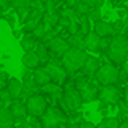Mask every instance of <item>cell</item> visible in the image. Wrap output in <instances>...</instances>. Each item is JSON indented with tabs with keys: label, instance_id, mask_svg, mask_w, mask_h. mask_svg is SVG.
Segmentation results:
<instances>
[{
	"label": "cell",
	"instance_id": "1",
	"mask_svg": "<svg viewBox=\"0 0 128 128\" xmlns=\"http://www.w3.org/2000/svg\"><path fill=\"white\" fill-rule=\"evenodd\" d=\"M107 57L112 63L115 65H123L126 58V52H128V38L126 36H114L109 42V47H107Z\"/></svg>",
	"mask_w": 128,
	"mask_h": 128
},
{
	"label": "cell",
	"instance_id": "2",
	"mask_svg": "<svg viewBox=\"0 0 128 128\" xmlns=\"http://www.w3.org/2000/svg\"><path fill=\"white\" fill-rule=\"evenodd\" d=\"M60 58H62V66L66 70V73H75L83 68V65H84V62L88 58V54H86V50L70 47Z\"/></svg>",
	"mask_w": 128,
	"mask_h": 128
},
{
	"label": "cell",
	"instance_id": "3",
	"mask_svg": "<svg viewBox=\"0 0 128 128\" xmlns=\"http://www.w3.org/2000/svg\"><path fill=\"white\" fill-rule=\"evenodd\" d=\"M66 120H68V115L63 110H60L58 107H47L41 117L42 128H58Z\"/></svg>",
	"mask_w": 128,
	"mask_h": 128
},
{
	"label": "cell",
	"instance_id": "4",
	"mask_svg": "<svg viewBox=\"0 0 128 128\" xmlns=\"http://www.w3.org/2000/svg\"><path fill=\"white\" fill-rule=\"evenodd\" d=\"M94 78L100 83L102 86L106 84H117L120 80V70L117 68L115 63H106V65H100L99 70L96 72Z\"/></svg>",
	"mask_w": 128,
	"mask_h": 128
},
{
	"label": "cell",
	"instance_id": "5",
	"mask_svg": "<svg viewBox=\"0 0 128 128\" xmlns=\"http://www.w3.org/2000/svg\"><path fill=\"white\" fill-rule=\"evenodd\" d=\"M60 102H62V107L65 109L63 112H66V110H76L83 104V99L80 96L78 89L75 88V84L65 86V89H63V99Z\"/></svg>",
	"mask_w": 128,
	"mask_h": 128
},
{
	"label": "cell",
	"instance_id": "6",
	"mask_svg": "<svg viewBox=\"0 0 128 128\" xmlns=\"http://www.w3.org/2000/svg\"><path fill=\"white\" fill-rule=\"evenodd\" d=\"M24 104H26V109H28V115H31L32 118L42 117V114L49 107L46 96H42V94H32L31 97H28V100Z\"/></svg>",
	"mask_w": 128,
	"mask_h": 128
},
{
	"label": "cell",
	"instance_id": "7",
	"mask_svg": "<svg viewBox=\"0 0 128 128\" xmlns=\"http://www.w3.org/2000/svg\"><path fill=\"white\" fill-rule=\"evenodd\" d=\"M75 88L78 89L80 96H81L83 102H91V100L97 99L99 89L89 81V78H78L75 81Z\"/></svg>",
	"mask_w": 128,
	"mask_h": 128
},
{
	"label": "cell",
	"instance_id": "8",
	"mask_svg": "<svg viewBox=\"0 0 128 128\" xmlns=\"http://www.w3.org/2000/svg\"><path fill=\"white\" fill-rule=\"evenodd\" d=\"M97 99L102 104H107V106H114L120 100V89L115 84H106L99 89V94H97Z\"/></svg>",
	"mask_w": 128,
	"mask_h": 128
},
{
	"label": "cell",
	"instance_id": "9",
	"mask_svg": "<svg viewBox=\"0 0 128 128\" xmlns=\"http://www.w3.org/2000/svg\"><path fill=\"white\" fill-rule=\"evenodd\" d=\"M44 66H46L47 73H49V76H50V81L57 83V84H60V86L66 83V80H68V73H66V70L62 66V63L49 62V63H46Z\"/></svg>",
	"mask_w": 128,
	"mask_h": 128
},
{
	"label": "cell",
	"instance_id": "10",
	"mask_svg": "<svg viewBox=\"0 0 128 128\" xmlns=\"http://www.w3.org/2000/svg\"><path fill=\"white\" fill-rule=\"evenodd\" d=\"M47 49H49V54H52L55 57H62L70 49V44L63 38H52L47 44Z\"/></svg>",
	"mask_w": 128,
	"mask_h": 128
},
{
	"label": "cell",
	"instance_id": "11",
	"mask_svg": "<svg viewBox=\"0 0 128 128\" xmlns=\"http://www.w3.org/2000/svg\"><path fill=\"white\" fill-rule=\"evenodd\" d=\"M42 15H44V10H34V8H31L29 16L24 20V23H23V31H24V32H32V29H34L36 26L42 21Z\"/></svg>",
	"mask_w": 128,
	"mask_h": 128
},
{
	"label": "cell",
	"instance_id": "12",
	"mask_svg": "<svg viewBox=\"0 0 128 128\" xmlns=\"http://www.w3.org/2000/svg\"><path fill=\"white\" fill-rule=\"evenodd\" d=\"M100 66V60L97 58V57H92V55H88L84 65H83V75L86 76V78H92L94 75H96V72L99 70Z\"/></svg>",
	"mask_w": 128,
	"mask_h": 128
},
{
	"label": "cell",
	"instance_id": "13",
	"mask_svg": "<svg viewBox=\"0 0 128 128\" xmlns=\"http://www.w3.org/2000/svg\"><path fill=\"white\" fill-rule=\"evenodd\" d=\"M10 110H12V115L15 118V122H23V120L28 117V109H26L24 102H20L18 99H15L10 106Z\"/></svg>",
	"mask_w": 128,
	"mask_h": 128
},
{
	"label": "cell",
	"instance_id": "14",
	"mask_svg": "<svg viewBox=\"0 0 128 128\" xmlns=\"http://www.w3.org/2000/svg\"><path fill=\"white\" fill-rule=\"evenodd\" d=\"M5 88H6V91H8L10 97H12V100L20 99V96L23 94V83L16 78H8Z\"/></svg>",
	"mask_w": 128,
	"mask_h": 128
},
{
	"label": "cell",
	"instance_id": "15",
	"mask_svg": "<svg viewBox=\"0 0 128 128\" xmlns=\"http://www.w3.org/2000/svg\"><path fill=\"white\" fill-rule=\"evenodd\" d=\"M94 32H97L100 38H110V36L115 34V28L110 23L99 20V21L94 23Z\"/></svg>",
	"mask_w": 128,
	"mask_h": 128
},
{
	"label": "cell",
	"instance_id": "16",
	"mask_svg": "<svg viewBox=\"0 0 128 128\" xmlns=\"http://www.w3.org/2000/svg\"><path fill=\"white\" fill-rule=\"evenodd\" d=\"M84 46H86V50H89V52H99L100 36L94 31H89L88 34H84Z\"/></svg>",
	"mask_w": 128,
	"mask_h": 128
},
{
	"label": "cell",
	"instance_id": "17",
	"mask_svg": "<svg viewBox=\"0 0 128 128\" xmlns=\"http://www.w3.org/2000/svg\"><path fill=\"white\" fill-rule=\"evenodd\" d=\"M32 80H34V83L39 88L44 86V84H47V83H50V76H49V73H47L46 66H38V68H34Z\"/></svg>",
	"mask_w": 128,
	"mask_h": 128
},
{
	"label": "cell",
	"instance_id": "18",
	"mask_svg": "<svg viewBox=\"0 0 128 128\" xmlns=\"http://www.w3.org/2000/svg\"><path fill=\"white\" fill-rule=\"evenodd\" d=\"M13 125H15V118L10 107H0V128H13Z\"/></svg>",
	"mask_w": 128,
	"mask_h": 128
},
{
	"label": "cell",
	"instance_id": "19",
	"mask_svg": "<svg viewBox=\"0 0 128 128\" xmlns=\"http://www.w3.org/2000/svg\"><path fill=\"white\" fill-rule=\"evenodd\" d=\"M21 62H23V65H24L28 70H34V68H38V66H39L41 58L38 57V54H36L34 50H31V52H24Z\"/></svg>",
	"mask_w": 128,
	"mask_h": 128
},
{
	"label": "cell",
	"instance_id": "20",
	"mask_svg": "<svg viewBox=\"0 0 128 128\" xmlns=\"http://www.w3.org/2000/svg\"><path fill=\"white\" fill-rule=\"evenodd\" d=\"M20 46H21V49L24 50V52H31V50H34L36 46H38V39L32 34H28V32H26L21 38V41H20Z\"/></svg>",
	"mask_w": 128,
	"mask_h": 128
},
{
	"label": "cell",
	"instance_id": "21",
	"mask_svg": "<svg viewBox=\"0 0 128 128\" xmlns=\"http://www.w3.org/2000/svg\"><path fill=\"white\" fill-rule=\"evenodd\" d=\"M41 92L42 94H47V96H60V94L63 92V89H62V86H60V84L50 81V83H47V84L41 86Z\"/></svg>",
	"mask_w": 128,
	"mask_h": 128
},
{
	"label": "cell",
	"instance_id": "22",
	"mask_svg": "<svg viewBox=\"0 0 128 128\" xmlns=\"http://www.w3.org/2000/svg\"><path fill=\"white\" fill-rule=\"evenodd\" d=\"M68 44L70 47H75V49H81V50H86V46H84V34L81 32H75L68 38Z\"/></svg>",
	"mask_w": 128,
	"mask_h": 128
},
{
	"label": "cell",
	"instance_id": "23",
	"mask_svg": "<svg viewBox=\"0 0 128 128\" xmlns=\"http://www.w3.org/2000/svg\"><path fill=\"white\" fill-rule=\"evenodd\" d=\"M42 21L46 23V24H49V26H57L58 24V21H60V15L58 13H47V12H44V15H42Z\"/></svg>",
	"mask_w": 128,
	"mask_h": 128
},
{
	"label": "cell",
	"instance_id": "24",
	"mask_svg": "<svg viewBox=\"0 0 128 128\" xmlns=\"http://www.w3.org/2000/svg\"><path fill=\"white\" fill-rule=\"evenodd\" d=\"M73 5H75V12L78 13L80 16H81V15H88V12H89V8H91L84 0H75Z\"/></svg>",
	"mask_w": 128,
	"mask_h": 128
},
{
	"label": "cell",
	"instance_id": "25",
	"mask_svg": "<svg viewBox=\"0 0 128 128\" xmlns=\"http://www.w3.org/2000/svg\"><path fill=\"white\" fill-rule=\"evenodd\" d=\"M34 50L38 54V57L41 58V62H47V58H49V49H47L46 44H38Z\"/></svg>",
	"mask_w": 128,
	"mask_h": 128
},
{
	"label": "cell",
	"instance_id": "26",
	"mask_svg": "<svg viewBox=\"0 0 128 128\" xmlns=\"http://www.w3.org/2000/svg\"><path fill=\"white\" fill-rule=\"evenodd\" d=\"M47 32H49V31L46 29V24H44V23L41 21V23H39V24L36 26L34 29H32V32H31V34L34 36L36 39H44V36H46Z\"/></svg>",
	"mask_w": 128,
	"mask_h": 128
},
{
	"label": "cell",
	"instance_id": "27",
	"mask_svg": "<svg viewBox=\"0 0 128 128\" xmlns=\"http://www.w3.org/2000/svg\"><path fill=\"white\" fill-rule=\"evenodd\" d=\"M12 8H21V6H31V0H10Z\"/></svg>",
	"mask_w": 128,
	"mask_h": 128
},
{
	"label": "cell",
	"instance_id": "28",
	"mask_svg": "<svg viewBox=\"0 0 128 128\" xmlns=\"http://www.w3.org/2000/svg\"><path fill=\"white\" fill-rule=\"evenodd\" d=\"M102 123H104V125H107L109 128H118L120 120H118V118H115V117H107V118H104V120H102Z\"/></svg>",
	"mask_w": 128,
	"mask_h": 128
},
{
	"label": "cell",
	"instance_id": "29",
	"mask_svg": "<svg viewBox=\"0 0 128 128\" xmlns=\"http://www.w3.org/2000/svg\"><path fill=\"white\" fill-rule=\"evenodd\" d=\"M88 16H89V20H92L94 23H96V21H99V20H100L99 8H89V12H88Z\"/></svg>",
	"mask_w": 128,
	"mask_h": 128
},
{
	"label": "cell",
	"instance_id": "30",
	"mask_svg": "<svg viewBox=\"0 0 128 128\" xmlns=\"http://www.w3.org/2000/svg\"><path fill=\"white\" fill-rule=\"evenodd\" d=\"M21 128H42V123H39V122H24L21 125Z\"/></svg>",
	"mask_w": 128,
	"mask_h": 128
},
{
	"label": "cell",
	"instance_id": "31",
	"mask_svg": "<svg viewBox=\"0 0 128 128\" xmlns=\"http://www.w3.org/2000/svg\"><path fill=\"white\" fill-rule=\"evenodd\" d=\"M3 20H6V21H8V24L12 26L13 29H15V26H16L15 23H16V21H15V15H13V13H8V15H3Z\"/></svg>",
	"mask_w": 128,
	"mask_h": 128
},
{
	"label": "cell",
	"instance_id": "32",
	"mask_svg": "<svg viewBox=\"0 0 128 128\" xmlns=\"http://www.w3.org/2000/svg\"><path fill=\"white\" fill-rule=\"evenodd\" d=\"M84 2L91 6V8H99V6L104 3V0H84Z\"/></svg>",
	"mask_w": 128,
	"mask_h": 128
},
{
	"label": "cell",
	"instance_id": "33",
	"mask_svg": "<svg viewBox=\"0 0 128 128\" xmlns=\"http://www.w3.org/2000/svg\"><path fill=\"white\" fill-rule=\"evenodd\" d=\"M0 8H2L3 12H6L8 8H12V5H10V0H0Z\"/></svg>",
	"mask_w": 128,
	"mask_h": 128
},
{
	"label": "cell",
	"instance_id": "34",
	"mask_svg": "<svg viewBox=\"0 0 128 128\" xmlns=\"http://www.w3.org/2000/svg\"><path fill=\"white\" fill-rule=\"evenodd\" d=\"M78 128H96V125L91 122H81V123H78Z\"/></svg>",
	"mask_w": 128,
	"mask_h": 128
},
{
	"label": "cell",
	"instance_id": "35",
	"mask_svg": "<svg viewBox=\"0 0 128 128\" xmlns=\"http://www.w3.org/2000/svg\"><path fill=\"white\" fill-rule=\"evenodd\" d=\"M63 128H78V123L76 122H68V120H66V122L63 123Z\"/></svg>",
	"mask_w": 128,
	"mask_h": 128
},
{
	"label": "cell",
	"instance_id": "36",
	"mask_svg": "<svg viewBox=\"0 0 128 128\" xmlns=\"http://www.w3.org/2000/svg\"><path fill=\"white\" fill-rule=\"evenodd\" d=\"M122 114H123V117H125V120H128V102L122 106Z\"/></svg>",
	"mask_w": 128,
	"mask_h": 128
},
{
	"label": "cell",
	"instance_id": "37",
	"mask_svg": "<svg viewBox=\"0 0 128 128\" xmlns=\"http://www.w3.org/2000/svg\"><path fill=\"white\" fill-rule=\"evenodd\" d=\"M118 128H128V120H123V122H120Z\"/></svg>",
	"mask_w": 128,
	"mask_h": 128
},
{
	"label": "cell",
	"instance_id": "38",
	"mask_svg": "<svg viewBox=\"0 0 128 128\" xmlns=\"http://www.w3.org/2000/svg\"><path fill=\"white\" fill-rule=\"evenodd\" d=\"M5 86H6V83H5V80L2 78V75H0V89H3Z\"/></svg>",
	"mask_w": 128,
	"mask_h": 128
},
{
	"label": "cell",
	"instance_id": "39",
	"mask_svg": "<svg viewBox=\"0 0 128 128\" xmlns=\"http://www.w3.org/2000/svg\"><path fill=\"white\" fill-rule=\"evenodd\" d=\"M123 73L128 76V63H123Z\"/></svg>",
	"mask_w": 128,
	"mask_h": 128
},
{
	"label": "cell",
	"instance_id": "40",
	"mask_svg": "<svg viewBox=\"0 0 128 128\" xmlns=\"http://www.w3.org/2000/svg\"><path fill=\"white\" fill-rule=\"evenodd\" d=\"M96 128H109V126H107V125H104V123H99V125H97Z\"/></svg>",
	"mask_w": 128,
	"mask_h": 128
},
{
	"label": "cell",
	"instance_id": "41",
	"mask_svg": "<svg viewBox=\"0 0 128 128\" xmlns=\"http://www.w3.org/2000/svg\"><path fill=\"white\" fill-rule=\"evenodd\" d=\"M3 15H5V12H3V10L0 8V18H3Z\"/></svg>",
	"mask_w": 128,
	"mask_h": 128
},
{
	"label": "cell",
	"instance_id": "42",
	"mask_svg": "<svg viewBox=\"0 0 128 128\" xmlns=\"http://www.w3.org/2000/svg\"><path fill=\"white\" fill-rule=\"evenodd\" d=\"M125 63H128V52H126V58H125Z\"/></svg>",
	"mask_w": 128,
	"mask_h": 128
},
{
	"label": "cell",
	"instance_id": "43",
	"mask_svg": "<svg viewBox=\"0 0 128 128\" xmlns=\"http://www.w3.org/2000/svg\"><path fill=\"white\" fill-rule=\"evenodd\" d=\"M126 38H128V32H126Z\"/></svg>",
	"mask_w": 128,
	"mask_h": 128
},
{
	"label": "cell",
	"instance_id": "44",
	"mask_svg": "<svg viewBox=\"0 0 128 128\" xmlns=\"http://www.w3.org/2000/svg\"><path fill=\"white\" fill-rule=\"evenodd\" d=\"M44 2H47V0H44Z\"/></svg>",
	"mask_w": 128,
	"mask_h": 128
}]
</instances>
